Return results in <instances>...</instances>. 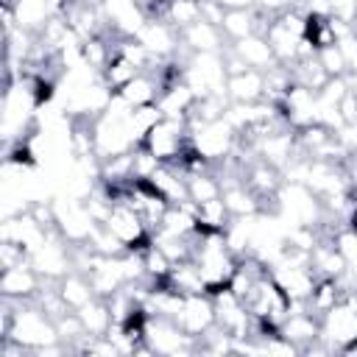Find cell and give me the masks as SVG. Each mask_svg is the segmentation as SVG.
<instances>
[{"instance_id": "1", "label": "cell", "mask_w": 357, "mask_h": 357, "mask_svg": "<svg viewBox=\"0 0 357 357\" xmlns=\"http://www.w3.org/2000/svg\"><path fill=\"white\" fill-rule=\"evenodd\" d=\"M11 340H17L20 346H25L28 351L50 346V343H61L59 332H56V321L36 304V301H22L17 307L14 315V326H11Z\"/></svg>"}, {"instance_id": "2", "label": "cell", "mask_w": 357, "mask_h": 357, "mask_svg": "<svg viewBox=\"0 0 357 357\" xmlns=\"http://www.w3.org/2000/svg\"><path fill=\"white\" fill-rule=\"evenodd\" d=\"M162 165H178L181 156L192 148L190 142V128H187V120H176V117H162L151 134L145 137L142 142Z\"/></svg>"}, {"instance_id": "3", "label": "cell", "mask_w": 357, "mask_h": 357, "mask_svg": "<svg viewBox=\"0 0 357 357\" xmlns=\"http://www.w3.org/2000/svg\"><path fill=\"white\" fill-rule=\"evenodd\" d=\"M276 195H279V212L284 218H290L293 226H318L321 223L324 204L307 184L284 181Z\"/></svg>"}, {"instance_id": "4", "label": "cell", "mask_w": 357, "mask_h": 357, "mask_svg": "<svg viewBox=\"0 0 357 357\" xmlns=\"http://www.w3.org/2000/svg\"><path fill=\"white\" fill-rule=\"evenodd\" d=\"M321 340L332 351H346L351 343H357V310L349 298H340L321 315Z\"/></svg>"}, {"instance_id": "5", "label": "cell", "mask_w": 357, "mask_h": 357, "mask_svg": "<svg viewBox=\"0 0 357 357\" xmlns=\"http://www.w3.org/2000/svg\"><path fill=\"white\" fill-rule=\"evenodd\" d=\"M64 243H67V240H64L59 231H53L36 251L28 254L31 268H33L45 282H59L61 276H67L70 271H75V268H73V251H70V245H64Z\"/></svg>"}, {"instance_id": "6", "label": "cell", "mask_w": 357, "mask_h": 357, "mask_svg": "<svg viewBox=\"0 0 357 357\" xmlns=\"http://www.w3.org/2000/svg\"><path fill=\"white\" fill-rule=\"evenodd\" d=\"M190 142H192V151L201 153L204 159H209L212 165L215 162H223L234 145H237V134L234 128L220 117L215 123H206V126H198L190 131Z\"/></svg>"}, {"instance_id": "7", "label": "cell", "mask_w": 357, "mask_h": 357, "mask_svg": "<svg viewBox=\"0 0 357 357\" xmlns=\"http://www.w3.org/2000/svg\"><path fill=\"white\" fill-rule=\"evenodd\" d=\"M103 226H106L128 251H142V248L151 243V234H148V229H145L142 215H139L134 206H128V204H117V201H114L109 218L103 220Z\"/></svg>"}, {"instance_id": "8", "label": "cell", "mask_w": 357, "mask_h": 357, "mask_svg": "<svg viewBox=\"0 0 357 357\" xmlns=\"http://www.w3.org/2000/svg\"><path fill=\"white\" fill-rule=\"evenodd\" d=\"M56 231H59V229H56ZM50 234H53V231H47L42 223H36L31 212L8 215V218L3 220V226H0V240H8V243L22 245L28 254H31V251H36V248L50 237Z\"/></svg>"}, {"instance_id": "9", "label": "cell", "mask_w": 357, "mask_h": 357, "mask_svg": "<svg viewBox=\"0 0 357 357\" xmlns=\"http://www.w3.org/2000/svg\"><path fill=\"white\" fill-rule=\"evenodd\" d=\"M176 324L190 335V337H201L209 326H215V304L209 293H192L184 296V304L176 315Z\"/></svg>"}, {"instance_id": "10", "label": "cell", "mask_w": 357, "mask_h": 357, "mask_svg": "<svg viewBox=\"0 0 357 357\" xmlns=\"http://www.w3.org/2000/svg\"><path fill=\"white\" fill-rule=\"evenodd\" d=\"M137 39L151 50V56L156 59H173L181 47V36L178 31L165 20V17H148V22L139 28Z\"/></svg>"}, {"instance_id": "11", "label": "cell", "mask_w": 357, "mask_h": 357, "mask_svg": "<svg viewBox=\"0 0 357 357\" xmlns=\"http://www.w3.org/2000/svg\"><path fill=\"white\" fill-rule=\"evenodd\" d=\"M100 8L109 28L120 36H137L139 28L148 22V14L137 6V0H103Z\"/></svg>"}, {"instance_id": "12", "label": "cell", "mask_w": 357, "mask_h": 357, "mask_svg": "<svg viewBox=\"0 0 357 357\" xmlns=\"http://www.w3.org/2000/svg\"><path fill=\"white\" fill-rule=\"evenodd\" d=\"M42 287V276L31 268V262H20L11 268H3L0 276V296L17 298V301H31Z\"/></svg>"}, {"instance_id": "13", "label": "cell", "mask_w": 357, "mask_h": 357, "mask_svg": "<svg viewBox=\"0 0 357 357\" xmlns=\"http://www.w3.org/2000/svg\"><path fill=\"white\" fill-rule=\"evenodd\" d=\"M181 36V47L187 53H218L223 50V31L206 20H198L192 25H187L184 31H178Z\"/></svg>"}, {"instance_id": "14", "label": "cell", "mask_w": 357, "mask_h": 357, "mask_svg": "<svg viewBox=\"0 0 357 357\" xmlns=\"http://www.w3.org/2000/svg\"><path fill=\"white\" fill-rule=\"evenodd\" d=\"M251 70H271L273 64H279L276 61V53H273V47L268 45V39L262 36V33H251V36H243V39H237V42H231L229 45Z\"/></svg>"}, {"instance_id": "15", "label": "cell", "mask_w": 357, "mask_h": 357, "mask_svg": "<svg viewBox=\"0 0 357 357\" xmlns=\"http://www.w3.org/2000/svg\"><path fill=\"white\" fill-rule=\"evenodd\" d=\"M226 92H229V100H234V103H257L265 95V73L245 70L240 75H229Z\"/></svg>"}, {"instance_id": "16", "label": "cell", "mask_w": 357, "mask_h": 357, "mask_svg": "<svg viewBox=\"0 0 357 357\" xmlns=\"http://www.w3.org/2000/svg\"><path fill=\"white\" fill-rule=\"evenodd\" d=\"M156 103H159V109H162V114H165V117L187 120V112L192 109L195 95H192V89L178 78V81H173V84L162 86V92H159Z\"/></svg>"}, {"instance_id": "17", "label": "cell", "mask_w": 357, "mask_h": 357, "mask_svg": "<svg viewBox=\"0 0 357 357\" xmlns=\"http://www.w3.org/2000/svg\"><path fill=\"white\" fill-rule=\"evenodd\" d=\"M223 204L229 206L231 218H254L259 215V195L245 184V181H231L220 192Z\"/></svg>"}, {"instance_id": "18", "label": "cell", "mask_w": 357, "mask_h": 357, "mask_svg": "<svg viewBox=\"0 0 357 357\" xmlns=\"http://www.w3.org/2000/svg\"><path fill=\"white\" fill-rule=\"evenodd\" d=\"M265 39H268V45L273 47V53H276V61L279 64H293L296 61V50H298V33H293L279 17H273L271 20V25L265 28V33H262Z\"/></svg>"}, {"instance_id": "19", "label": "cell", "mask_w": 357, "mask_h": 357, "mask_svg": "<svg viewBox=\"0 0 357 357\" xmlns=\"http://www.w3.org/2000/svg\"><path fill=\"white\" fill-rule=\"evenodd\" d=\"M165 284L173 287L176 293H181V296H192V293H206L209 290L206 282H204V276H201V271H198V265H195V259L173 262Z\"/></svg>"}, {"instance_id": "20", "label": "cell", "mask_w": 357, "mask_h": 357, "mask_svg": "<svg viewBox=\"0 0 357 357\" xmlns=\"http://www.w3.org/2000/svg\"><path fill=\"white\" fill-rule=\"evenodd\" d=\"M162 117H165V114H162L159 103H145V106H134V109L128 112V117H126V131H128V137H131L134 148L145 142V137L151 134V128H153V126H156V123H159Z\"/></svg>"}, {"instance_id": "21", "label": "cell", "mask_w": 357, "mask_h": 357, "mask_svg": "<svg viewBox=\"0 0 357 357\" xmlns=\"http://www.w3.org/2000/svg\"><path fill=\"white\" fill-rule=\"evenodd\" d=\"M310 262L315 268L318 276H329V279H337L340 273H346V257L337 251L335 240H318V245L310 251Z\"/></svg>"}, {"instance_id": "22", "label": "cell", "mask_w": 357, "mask_h": 357, "mask_svg": "<svg viewBox=\"0 0 357 357\" xmlns=\"http://www.w3.org/2000/svg\"><path fill=\"white\" fill-rule=\"evenodd\" d=\"M56 287H59V293H61V298H64V304L70 310H81L92 298H98L95 290H92V284H89V279L84 273H78V271H70L67 276H61L56 282Z\"/></svg>"}, {"instance_id": "23", "label": "cell", "mask_w": 357, "mask_h": 357, "mask_svg": "<svg viewBox=\"0 0 357 357\" xmlns=\"http://www.w3.org/2000/svg\"><path fill=\"white\" fill-rule=\"evenodd\" d=\"M245 184L257 192V195H276L282 187V170L268 165V162H254L245 173Z\"/></svg>"}, {"instance_id": "24", "label": "cell", "mask_w": 357, "mask_h": 357, "mask_svg": "<svg viewBox=\"0 0 357 357\" xmlns=\"http://www.w3.org/2000/svg\"><path fill=\"white\" fill-rule=\"evenodd\" d=\"M195 220H198L201 231H226V226L231 223V212L223 204V198H212V201L198 204Z\"/></svg>"}, {"instance_id": "25", "label": "cell", "mask_w": 357, "mask_h": 357, "mask_svg": "<svg viewBox=\"0 0 357 357\" xmlns=\"http://www.w3.org/2000/svg\"><path fill=\"white\" fill-rule=\"evenodd\" d=\"M78 315H81V321H84V326H86V332L89 335H95V337H100V335H106L109 329H112V310H109V304H106V298H92L86 307H81V310H75Z\"/></svg>"}, {"instance_id": "26", "label": "cell", "mask_w": 357, "mask_h": 357, "mask_svg": "<svg viewBox=\"0 0 357 357\" xmlns=\"http://www.w3.org/2000/svg\"><path fill=\"white\" fill-rule=\"evenodd\" d=\"M340 298H346V296H343V290H340L337 279L321 276V279H318V284H315V290H312V296L307 298V307H310V312H315V315L321 318V315H324L326 310H332Z\"/></svg>"}, {"instance_id": "27", "label": "cell", "mask_w": 357, "mask_h": 357, "mask_svg": "<svg viewBox=\"0 0 357 357\" xmlns=\"http://www.w3.org/2000/svg\"><path fill=\"white\" fill-rule=\"evenodd\" d=\"M187 192H190V201L204 204V201L220 198L223 184H220L218 173H212V170H206V173H187Z\"/></svg>"}, {"instance_id": "28", "label": "cell", "mask_w": 357, "mask_h": 357, "mask_svg": "<svg viewBox=\"0 0 357 357\" xmlns=\"http://www.w3.org/2000/svg\"><path fill=\"white\" fill-rule=\"evenodd\" d=\"M165 20L176 31H184L187 25H192V22L201 20V0H167Z\"/></svg>"}, {"instance_id": "29", "label": "cell", "mask_w": 357, "mask_h": 357, "mask_svg": "<svg viewBox=\"0 0 357 357\" xmlns=\"http://www.w3.org/2000/svg\"><path fill=\"white\" fill-rule=\"evenodd\" d=\"M139 70L128 61V59H123V56H114L106 67H103V73H100V78H103V84L112 89V92H120L134 75H137Z\"/></svg>"}, {"instance_id": "30", "label": "cell", "mask_w": 357, "mask_h": 357, "mask_svg": "<svg viewBox=\"0 0 357 357\" xmlns=\"http://www.w3.org/2000/svg\"><path fill=\"white\" fill-rule=\"evenodd\" d=\"M318 61H321V67L326 70L329 78H335V75H346V59H343V53H340L337 45L321 47V50H318Z\"/></svg>"}, {"instance_id": "31", "label": "cell", "mask_w": 357, "mask_h": 357, "mask_svg": "<svg viewBox=\"0 0 357 357\" xmlns=\"http://www.w3.org/2000/svg\"><path fill=\"white\" fill-rule=\"evenodd\" d=\"M337 47H340V53L346 59V73H357V31L340 36L337 39Z\"/></svg>"}, {"instance_id": "32", "label": "cell", "mask_w": 357, "mask_h": 357, "mask_svg": "<svg viewBox=\"0 0 357 357\" xmlns=\"http://www.w3.org/2000/svg\"><path fill=\"white\" fill-rule=\"evenodd\" d=\"M223 14H226V6L220 0H201V20H206V22L220 28Z\"/></svg>"}, {"instance_id": "33", "label": "cell", "mask_w": 357, "mask_h": 357, "mask_svg": "<svg viewBox=\"0 0 357 357\" xmlns=\"http://www.w3.org/2000/svg\"><path fill=\"white\" fill-rule=\"evenodd\" d=\"M296 3H298V0H257L254 6H257V8H262L265 14L276 17V14H284L287 8H296Z\"/></svg>"}, {"instance_id": "34", "label": "cell", "mask_w": 357, "mask_h": 357, "mask_svg": "<svg viewBox=\"0 0 357 357\" xmlns=\"http://www.w3.org/2000/svg\"><path fill=\"white\" fill-rule=\"evenodd\" d=\"M337 137H340V142L346 145V151H349V153H357V123L343 126V128L337 131Z\"/></svg>"}, {"instance_id": "35", "label": "cell", "mask_w": 357, "mask_h": 357, "mask_svg": "<svg viewBox=\"0 0 357 357\" xmlns=\"http://www.w3.org/2000/svg\"><path fill=\"white\" fill-rule=\"evenodd\" d=\"M226 8H237V6H254L257 0H220Z\"/></svg>"}]
</instances>
